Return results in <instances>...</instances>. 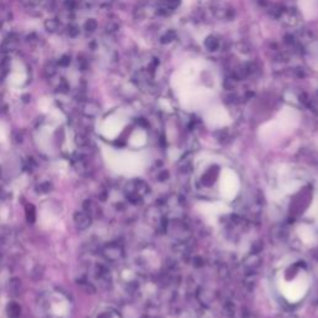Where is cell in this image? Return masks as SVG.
I'll list each match as a JSON object with an SVG mask.
<instances>
[{
    "label": "cell",
    "instance_id": "obj_2",
    "mask_svg": "<svg viewBox=\"0 0 318 318\" xmlns=\"http://www.w3.org/2000/svg\"><path fill=\"white\" fill-rule=\"evenodd\" d=\"M102 253H103V256L108 261H113V262L122 257V249L117 245H106Z\"/></svg>",
    "mask_w": 318,
    "mask_h": 318
},
{
    "label": "cell",
    "instance_id": "obj_4",
    "mask_svg": "<svg viewBox=\"0 0 318 318\" xmlns=\"http://www.w3.org/2000/svg\"><path fill=\"white\" fill-rule=\"evenodd\" d=\"M19 289H20V281L19 279H13L10 281V291L14 296L18 295Z\"/></svg>",
    "mask_w": 318,
    "mask_h": 318
},
{
    "label": "cell",
    "instance_id": "obj_5",
    "mask_svg": "<svg viewBox=\"0 0 318 318\" xmlns=\"http://www.w3.org/2000/svg\"><path fill=\"white\" fill-rule=\"evenodd\" d=\"M50 189H51V185H50V183H42V184H40V187L37 188V191H40L41 193H46V191H49Z\"/></svg>",
    "mask_w": 318,
    "mask_h": 318
},
{
    "label": "cell",
    "instance_id": "obj_3",
    "mask_svg": "<svg viewBox=\"0 0 318 318\" xmlns=\"http://www.w3.org/2000/svg\"><path fill=\"white\" fill-rule=\"evenodd\" d=\"M6 312H8L9 318H19L20 317L21 308L16 302H10L8 308H6Z\"/></svg>",
    "mask_w": 318,
    "mask_h": 318
},
{
    "label": "cell",
    "instance_id": "obj_1",
    "mask_svg": "<svg viewBox=\"0 0 318 318\" xmlns=\"http://www.w3.org/2000/svg\"><path fill=\"white\" fill-rule=\"evenodd\" d=\"M73 220H75L76 226L80 230L89 229L92 223V218L87 214L86 211H77L73 217Z\"/></svg>",
    "mask_w": 318,
    "mask_h": 318
}]
</instances>
